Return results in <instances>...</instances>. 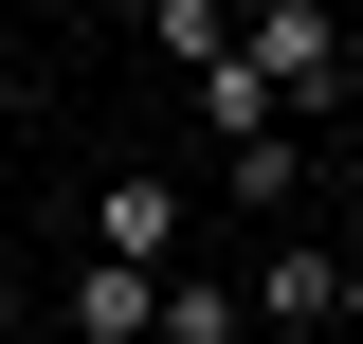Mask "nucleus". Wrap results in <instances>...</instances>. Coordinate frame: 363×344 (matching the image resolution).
<instances>
[{
  "label": "nucleus",
  "instance_id": "obj_1",
  "mask_svg": "<svg viewBox=\"0 0 363 344\" xmlns=\"http://www.w3.org/2000/svg\"><path fill=\"white\" fill-rule=\"evenodd\" d=\"M236 73H255L272 109H291V91H345V18H327V0H255V18H236Z\"/></svg>",
  "mask_w": 363,
  "mask_h": 344
},
{
  "label": "nucleus",
  "instance_id": "obj_2",
  "mask_svg": "<svg viewBox=\"0 0 363 344\" xmlns=\"http://www.w3.org/2000/svg\"><path fill=\"white\" fill-rule=\"evenodd\" d=\"M327 290H345V254H309V236H291V254L255 272V326H291V344H309V326H327Z\"/></svg>",
  "mask_w": 363,
  "mask_h": 344
},
{
  "label": "nucleus",
  "instance_id": "obj_3",
  "mask_svg": "<svg viewBox=\"0 0 363 344\" xmlns=\"http://www.w3.org/2000/svg\"><path fill=\"white\" fill-rule=\"evenodd\" d=\"M109 272H182V200L164 181H109Z\"/></svg>",
  "mask_w": 363,
  "mask_h": 344
},
{
  "label": "nucleus",
  "instance_id": "obj_4",
  "mask_svg": "<svg viewBox=\"0 0 363 344\" xmlns=\"http://www.w3.org/2000/svg\"><path fill=\"white\" fill-rule=\"evenodd\" d=\"M145 308H164V272H109V254L73 272V344H145Z\"/></svg>",
  "mask_w": 363,
  "mask_h": 344
},
{
  "label": "nucleus",
  "instance_id": "obj_5",
  "mask_svg": "<svg viewBox=\"0 0 363 344\" xmlns=\"http://www.w3.org/2000/svg\"><path fill=\"white\" fill-rule=\"evenodd\" d=\"M145 344H236V290H218V272H164V308H145Z\"/></svg>",
  "mask_w": 363,
  "mask_h": 344
},
{
  "label": "nucleus",
  "instance_id": "obj_6",
  "mask_svg": "<svg viewBox=\"0 0 363 344\" xmlns=\"http://www.w3.org/2000/svg\"><path fill=\"white\" fill-rule=\"evenodd\" d=\"M236 200H255V217H272V200H309V145H291V127H255V145H236Z\"/></svg>",
  "mask_w": 363,
  "mask_h": 344
},
{
  "label": "nucleus",
  "instance_id": "obj_7",
  "mask_svg": "<svg viewBox=\"0 0 363 344\" xmlns=\"http://www.w3.org/2000/svg\"><path fill=\"white\" fill-rule=\"evenodd\" d=\"M200 127H218V145H255V127H291V109H272V91H255V73L218 55V73H200Z\"/></svg>",
  "mask_w": 363,
  "mask_h": 344
},
{
  "label": "nucleus",
  "instance_id": "obj_8",
  "mask_svg": "<svg viewBox=\"0 0 363 344\" xmlns=\"http://www.w3.org/2000/svg\"><path fill=\"white\" fill-rule=\"evenodd\" d=\"M327 326H363V254H345V290H327Z\"/></svg>",
  "mask_w": 363,
  "mask_h": 344
}]
</instances>
